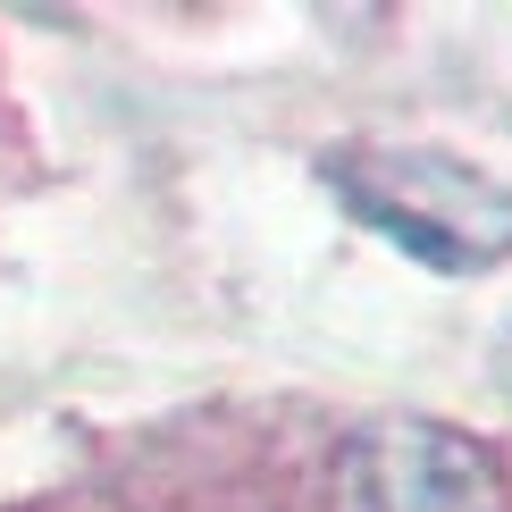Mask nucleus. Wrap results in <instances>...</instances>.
I'll return each instance as SVG.
<instances>
[{"mask_svg":"<svg viewBox=\"0 0 512 512\" xmlns=\"http://www.w3.org/2000/svg\"><path fill=\"white\" fill-rule=\"evenodd\" d=\"M319 177L370 236L437 277H487L512 261V185L445 143H336L319 152Z\"/></svg>","mask_w":512,"mask_h":512,"instance_id":"1","label":"nucleus"},{"mask_svg":"<svg viewBox=\"0 0 512 512\" xmlns=\"http://www.w3.org/2000/svg\"><path fill=\"white\" fill-rule=\"evenodd\" d=\"M336 512H504V471L454 420L387 412L336 454Z\"/></svg>","mask_w":512,"mask_h":512,"instance_id":"2","label":"nucleus"},{"mask_svg":"<svg viewBox=\"0 0 512 512\" xmlns=\"http://www.w3.org/2000/svg\"><path fill=\"white\" fill-rule=\"evenodd\" d=\"M504 395H512V328H504Z\"/></svg>","mask_w":512,"mask_h":512,"instance_id":"3","label":"nucleus"}]
</instances>
